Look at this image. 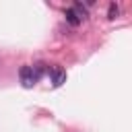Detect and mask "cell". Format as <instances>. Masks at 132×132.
Listing matches in <instances>:
<instances>
[{
  "label": "cell",
  "instance_id": "obj_1",
  "mask_svg": "<svg viewBox=\"0 0 132 132\" xmlns=\"http://www.w3.org/2000/svg\"><path fill=\"white\" fill-rule=\"evenodd\" d=\"M19 78H21V82H23V87H25V89H31V87L39 80V76L35 74L33 66H23V68L19 70Z\"/></svg>",
  "mask_w": 132,
  "mask_h": 132
},
{
  "label": "cell",
  "instance_id": "obj_2",
  "mask_svg": "<svg viewBox=\"0 0 132 132\" xmlns=\"http://www.w3.org/2000/svg\"><path fill=\"white\" fill-rule=\"evenodd\" d=\"M50 74H52V85H54V87H60V85L66 80V70H62L60 66L52 68V70H50Z\"/></svg>",
  "mask_w": 132,
  "mask_h": 132
},
{
  "label": "cell",
  "instance_id": "obj_3",
  "mask_svg": "<svg viewBox=\"0 0 132 132\" xmlns=\"http://www.w3.org/2000/svg\"><path fill=\"white\" fill-rule=\"evenodd\" d=\"M72 10H74V14L80 19V23L87 19V6H82L80 2H74V6H72Z\"/></svg>",
  "mask_w": 132,
  "mask_h": 132
},
{
  "label": "cell",
  "instance_id": "obj_4",
  "mask_svg": "<svg viewBox=\"0 0 132 132\" xmlns=\"http://www.w3.org/2000/svg\"><path fill=\"white\" fill-rule=\"evenodd\" d=\"M64 16H66V21H68V23H70L72 27H76V25H80V19H78V16L74 14V10H72V8H68V10L64 12Z\"/></svg>",
  "mask_w": 132,
  "mask_h": 132
},
{
  "label": "cell",
  "instance_id": "obj_5",
  "mask_svg": "<svg viewBox=\"0 0 132 132\" xmlns=\"http://www.w3.org/2000/svg\"><path fill=\"white\" fill-rule=\"evenodd\" d=\"M118 14H120V8H118V4H116V2H111V4H109V10H107V19H111V21H113Z\"/></svg>",
  "mask_w": 132,
  "mask_h": 132
}]
</instances>
